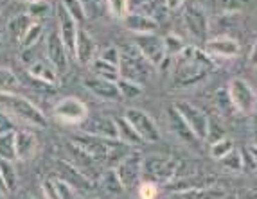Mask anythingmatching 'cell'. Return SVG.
Here are the masks:
<instances>
[{"instance_id":"cell-1","label":"cell","mask_w":257,"mask_h":199,"mask_svg":"<svg viewBox=\"0 0 257 199\" xmlns=\"http://www.w3.org/2000/svg\"><path fill=\"white\" fill-rule=\"evenodd\" d=\"M212 68H214V60L203 49L185 45L184 51L176 58H173V88H187V86L196 85L205 79Z\"/></svg>"},{"instance_id":"cell-2","label":"cell","mask_w":257,"mask_h":199,"mask_svg":"<svg viewBox=\"0 0 257 199\" xmlns=\"http://www.w3.org/2000/svg\"><path fill=\"white\" fill-rule=\"evenodd\" d=\"M0 110L8 113L13 120L26 126L43 129L47 127V117L36 104L18 93H0Z\"/></svg>"},{"instance_id":"cell-3","label":"cell","mask_w":257,"mask_h":199,"mask_svg":"<svg viewBox=\"0 0 257 199\" xmlns=\"http://www.w3.org/2000/svg\"><path fill=\"white\" fill-rule=\"evenodd\" d=\"M180 161L164 154H150L142 158V176H148L153 183H167L180 170Z\"/></svg>"},{"instance_id":"cell-4","label":"cell","mask_w":257,"mask_h":199,"mask_svg":"<svg viewBox=\"0 0 257 199\" xmlns=\"http://www.w3.org/2000/svg\"><path fill=\"white\" fill-rule=\"evenodd\" d=\"M227 93H228V99H230V104L239 113L252 115L255 111L257 93L246 79H243V77L230 79L227 85Z\"/></svg>"},{"instance_id":"cell-5","label":"cell","mask_w":257,"mask_h":199,"mask_svg":"<svg viewBox=\"0 0 257 199\" xmlns=\"http://www.w3.org/2000/svg\"><path fill=\"white\" fill-rule=\"evenodd\" d=\"M184 24L187 33L193 36L196 42L205 43L209 40L210 20L205 8L200 2H189L184 9Z\"/></svg>"},{"instance_id":"cell-6","label":"cell","mask_w":257,"mask_h":199,"mask_svg":"<svg viewBox=\"0 0 257 199\" xmlns=\"http://www.w3.org/2000/svg\"><path fill=\"white\" fill-rule=\"evenodd\" d=\"M135 47L137 52L151 65V67H160L166 58V47H164V38L157 33L150 34H135Z\"/></svg>"},{"instance_id":"cell-7","label":"cell","mask_w":257,"mask_h":199,"mask_svg":"<svg viewBox=\"0 0 257 199\" xmlns=\"http://www.w3.org/2000/svg\"><path fill=\"white\" fill-rule=\"evenodd\" d=\"M124 119L132 124V127L137 131L142 142H148V144L160 142V129L148 111L141 110V108H128Z\"/></svg>"},{"instance_id":"cell-8","label":"cell","mask_w":257,"mask_h":199,"mask_svg":"<svg viewBox=\"0 0 257 199\" xmlns=\"http://www.w3.org/2000/svg\"><path fill=\"white\" fill-rule=\"evenodd\" d=\"M175 108L178 110V113L182 115V119L185 120V124L189 126V129L193 131V135L198 140H205L207 131H209V117L202 108L194 106L193 102H176Z\"/></svg>"},{"instance_id":"cell-9","label":"cell","mask_w":257,"mask_h":199,"mask_svg":"<svg viewBox=\"0 0 257 199\" xmlns=\"http://www.w3.org/2000/svg\"><path fill=\"white\" fill-rule=\"evenodd\" d=\"M52 113L63 124H81L88 117V108L79 97H63L54 104Z\"/></svg>"},{"instance_id":"cell-10","label":"cell","mask_w":257,"mask_h":199,"mask_svg":"<svg viewBox=\"0 0 257 199\" xmlns=\"http://www.w3.org/2000/svg\"><path fill=\"white\" fill-rule=\"evenodd\" d=\"M142 158L139 153H132L130 151L122 160L119 161L115 165V174L119 181L122 183V186L126 188H133V186H137L139 181L142 178Z\"/></svg>"},{"instance_id":"cell-11","label":"cell","mask_w":257,"mask_h":199,"mask_svg":"<svg viewBox=\"0 0 257 199\" xmlns=\"http://www.w3.org/2000/svg\"><path fill=\"white\" fill-rule=\"evenodd\" d=\"M74 144H77L81 149H85L86 153L90 154L95 161H104L106 163L108 158H110V153L113 151L117 144H119V140H106V138H97V136H92V135H83L79 136H74L72 138Z\"/></svg>"},{"instance_id":"cell-12","label":"cell","mask_w":257,"mask_h":199,"mask_svg":"<svg viewBox=\"0 0 257 199\" xmlns=\"http://www.w3.org/2000/svg\"><path fill=\"white\" fill-rule=\"evenodd\" d=\"M45 56L47 61L54 67L58 76L65 74L69 70V51L65 49L63 42L60 40L58 33H49L45 38Z\"/></svg>"},{"instance_id":"cell-13","label":"cell","mask_w":257,"mask_h":199,"mask_svg":"<svg viewBox=\"0 0 257 199\" xmlns=\"http://www.w3.org/2000/svg\"><path fill=\"white\" fill-rule=\"evenodd\" d=\"M203 51H205L212 60H216V58L232 60V58H237V56H239L241 47L236 38H232L228 34H218L216 38L207 40Z\"/></svg>"},{"instance_id":"cell-14","label":"cell","mask_w":257,"mask_h":199,"mask_svg":"<svg viewBox=\"0 0 257 199\" xmlns=\"http://www.w3.org/2000/svg\"><path fill=\"white\" fill-rule=\"evenodd\" d=\"M56 18H58V36H60V40L63 42L65 49L69 51V54L74 56V47H76V38H77L79 26H77L76 22H74V18L65 11L60 2L56 6Z\"/></svg>"},{"instance_id":"cell-15","label":"cell","mask_w":257,"mask_h":199,"mask_svg":"<svg viewBox=\"0 0 257 199\" xmlns=\"http://www.w3.org/2000/svg\"><path fill=\"white\" fill-rule=\"evenodd\" d=\"M83 133L97 138H106V140H117V127H115V119L104 117V115H97V117H86L81 124Z\"/></svg>"},{"instance_id":"cell-16","label":"cell","mask_w":257,"mask_h":199,"mask_svg":"<svg viewBox=\"0 0 257 199\" xmlns=\"http://www.w3.org/2000/svg\"><path fill=\"white\" fill-rule=\"evenodd\" d=\"M144 63H148L144 58L137 52V56H130L126 52H120V61H119V72L120 77H126L130 81H135L139 85H142V79H146L150 76Z\"/></svg>"},{"instance_id":"cell-17","label":"cell","mask_w":257,"mask_h":199,"mask_svg":"<svg viewBox=\"0 0 257 199\" xmlns=\"http://www.w3.org/2000/svg\"><path fill=\"white\" fill-rule=\"evenodd\" d=\"M74 58L79 65L86 67L97 58V43L85 29L79 27L76 38V47H74Z\"/></svg>"},{"instance_id":"cell-18","label":"cell","mask_w":257,"mask_h":199,"mask_svg":"<svg viewBox=\"0 0 257 199\" xmlns=\"http://www.w3.org/2000/svg\"><path fill=\"white\" fill-rule=\"evenodd\" d=\"M85 88L88 90L92 95H95L97 99H103V101H108V102L120 101L119 90H117L115 83L101 79V77L94 76V74L85 77Z\"/></svg>"},{"instance_id":"cell-19","label":"cell","mask_w":257,"mask_h":199,"mask_svg":"<svg viewBox=\"0 0 257 199\" xmlns=\"http://www.w3.org/2000/svg\"><path fill=\"white\" fill-rule=\"evenodd\" d=\"M167 115V124H169V129L171 133L176 136V138L180 140L182 144H187V145H194L196 144V136L193 135V131L189 129V126L185 124V120L182 119V115L178 113L175 106H169L166 110Z\"/></svg>"},{"instance_id":"cell-20","label":"cell","mask_w":257,"mask_h":199,"mask_svg":"<svg viewBox=\"0 0 257 199\" xmlns=\"http://www.w3.org/2000/svg\"><path fill=\"white\" fill-rule=\"evenodd\" d=\"M38 151V138L29 129L15 131V154L17 160H31Z\"/></svg>"},{"instance_id":"cell-21","label":"cell","mask_w":257,"mask_h":199,"mask_svg":"<svg viewBox=\"0 0 257 199\" xmlns=\"http://www.w3.org/2000/svg\"><path fill=\"white\" fill-rule=\"evenodd\" d=\"M122 22H124L126 29L132 31L133 34H150L157 33V29H159V22L155 20V18L142 13H133V11H130L122 18Z\"/></svg>"},{"instance_id":"cell-22","label":"cell","mask_w":257,"mask_h":199,"mask_svg":"<svg viewBox=\"0 0 257 199\" xmlns=\"http://www.w3.org/2000/svg\"><path fill=\"white\" fill-rule=\"evenodd\" d=\"M43 195L47 199H77L76 188L63 178H49L43 181Z\"/></svg>"},{"instance_id":"cell-23","label":"cell","mask_w":257,"mask_h":199,"mask_svg":"<svg viewBox=\"0 0 257 199\" xmlns=\"http://www.w3.org/2000/svg\"><path fill=\"white\" fill-rule=\"evenodd\" d=\"M67 151H69L70 156H72V161H70V163H72L77 170H81L86 178L92 179L90 172L97 169V161L86 153L85 149H81L77 144H74V142H67Z\"/></svg>"},{"instance_id":"cell-24","label":"cell","mask_w":257,"mask_h":199,"mask_svg":"<svg viewBox=\"0 0 257 199\" xmlns=\"http://www.w3.org/2000/svg\"><path fill=\"white\" fill-rule=\"evenodd\" d=\"M27 74L35 81L43 83V85H47V86H56V83L60 81V76H58V72L54 70V67H52L49 61H43V60L33 61V63L29 65V68H27Z\"/></svg>"},{"instance_id":"cell-25","label":"cell","mask_w":257,"mask_h":199,"mask_svg":"<svg viewBox=\"0 0 257 199\" xmlns=\"http://www.w3.org/2000/svg\"><path fill=\"white\" fill-rule=\"evenodd\" d=\"M115 127H117V140L124 145H139L142 142L137 131L132 127V124L124 117H115Z\"/></svg>"},{"instance_id":"cell-26","label":"cell","mask_w":257,"mask_h":199,"mask_svg":"<svg viewBox=\"0 0 257 199\" xmlns=\"http://www.w3.org/2000/svg\"><path fill=\"white\" fill-rule=\"evenodd\" d=\"M90 74H94V76L101 77V79L111 81V83H117V79L120 77L119 67L106 63V61L99 60V58H95V60L90 63Z\"/></svg>"},{"instance_id":"cell-27","label":"cell","mask_w":257,"mask_h":199,"mask_svg":"<svg viewBox=\"0 0 257 199\" xmlns=\"http://www.w3.org/2000/svg\"><path fill=\"white\" fill-rule=\"evenodd\" d=\"M0 178L6 186V194H13L18 188V174L15 169V161L0 160Z\"/></svg>"},{"instance_id":"cell-28","label":"cell","mask_w":257,"mask_h":199,"mask_svg":"<svg viewBox=\"0 0 257 199\" xmlns=\"http://www.w3.org/2000/svg\"><path fill=\"white\" fill-rule=\"evenodd\" d=\"M20 88V79L8 67H0V93H17Z\"/></svg>"},{"instance_id":"cell-29","label":"cell","mask_w":257,"mask_h":199,"mask_svg":"<svg viewBox=\"0 0 257 199\" xmlns=\"http://www.w3.org/2000/svg\"><path fill=\"white\" fill-rule=\"evenodd\" d=\"M31 24H33V20H31L27 13L18 15V17L11 18V22H9V26H8V31L17 42H20V40L24 38V34L27 33V29L31 27Z\"/></svg>"},{"instance_id":"cell-30","label":"cell","mask_w":257,"mask_h":199,"mask_svg":"<svg viewBox=\"0 0 257 199\" xmlns=\"http://www.w3.org/2000/svg\"><path fill=\"white\" fill-rule=\"evenodd\" d=\"M115 85H117V90H119L120 99H137L144 93L142 85H139L135 81L126 79V77H119Z\"/></svg>"},{"instance_id":"cell-31","label":"cell","mask_w":257,"mask_h":199,"mask_svg":"<svg viewBox=\"0 0 257 199\" xmlns=\"http://www.w3.org/2000/svg\"><path fill=\"white\" fill-rule=\"evenodd\" d=\"M43 36V24L42 22H33L31 27L27 29V33L24 34V38L20 40L22 51H27V49H33L36 43L42 40Z\"/></svg>"},{"instance_id":"cell-32","label":"cell","mask_w":257,"mask_h":199,"mask_svg":"<svg viewBox=\"0 0 257 199\" xmlns=\"http://www.w3.org/2000/svg\"><path fill=\"white\" fill-rule=\"evenodd\" d=\"M15 131L0 135V160L17 161V154H15Z\"/></svg>"},{"instance_id":"cell-33","label":"cell","mask_w":257,"mask_h":199,"mask_svg":"<svg viewBox=\"0 0 257 199\" xmlns=\"http://www.w3.org/2000/svg\"><path fill=\"white\" fill-rule=\"evenodd\" d=\"M52 13V6L47 0H40V2H33L27 6V15L33 22H43L45 18H49Z\"/></svg>"},{"instance_id":"cell-34","label":"cell","mask_w":257,"mask_h":199,"mask_svg":"<svg viewBox=\"0 0 257 199\" xmlns=\"http://www.w3.org/2000/svg\"><path fill=\"white\" fill-rule=\"evenodd\" d=\"M60 4L63 6L65 11L74 18V22H76L77 26L86 20V11H85V8H83L81 0H60Z\"/></svg>"},{"instance_id":"cell-35","label":"cell","mask_w":257,"mask_h":199,"mask_svg":"<svg viewBox=\"0 0 257 199\" xmlns=\"http://www.w3.org/2000/svg\"><path fill=\"white\" fill-rule=\"evenodd\" d=\"M164 47H166V58L167 60H173V58H176V56L184 51L185 43L180 36H176V34H167L166 38H164Z\"/></svg>"},{"instance_id":"cell-36","label":"cell","mask_w":257,"mask_h":199,"mask_svg":"<svg viewBox=\"0 0 257 199\" xmlns=\"http://www.w3.org/2000/svg\"><path fill=\"white\" fill-rule=\"evenodd\" d=\"M101 185H103L104 190L110 192V194H120V192L124 190L122 183L117 178L115 170H104V172L101 174Z\"/></svg>"},{"instance_id":"cell-37","label":"cell","mask_w":257,"mask_h":199,"mask_svg":"<svg viewBox=\"0 0 257 199\" xmlns=\"http://www.w3.org/2000/svg\"><path fill=\"white\" fill-rule=\"evenodd\" d=\"M232 149H234V142H232V138L223 136V138H219L218 142L210 144V156L214 158V160H221V158H225L228 153H230Z\"/></svg>"},{"instance_id":"cell-38","label":"cell","mask_w":257,"mask_h":199,"mask_svg":"<svg viewBox=\"0 0 257 199\" xmlns=\"http://www.w3.org/2000/svg\"><path fill=\"white\" fill-rule=\"evenodd\" d=\"M212 6L221 15H236L243 9L244 0H212Z\"/></svg>"},{"instance_id":"cell-39","label":"cell","mask_w":257,"mask_h":199,"mask_svg":"<svg viewBox=\"0 0 257 199\" xmlns=\"http://www.w3.org/2000/svg\"><path fill=\"white\" fill-rule=\"evenodd\" d=\"M219 161H221V165L225 167V169L234 170V172L243 169V156H241V151H237V149H232L230 153L225 158H221Z\"/></svg>"},{"instance_id":"cell-40","label":"cell","mask_w":257,"mask_h":199,"mask_svg":"<svg viewBox=\"0 0 257 199\" xmlns=\"http://www.w3.org/2000/svg\"><path fill=\"white\" fill-rule=\"evenodd\" d=\"M83 8L86 11V18L88 17H101L103 11L108 9V2L106 0H81Z\"/></svg>"},{"instance_id":"cell-41","label":"cell","mask_w":257,"mask_h":199,"mask_svg":"<svg viewBox=\"0 0 257 199\" xmlns=\"http://www.w3.org/2000/svg\"><path fill=\"white\" fill-rule=\"evenodd\" d=\"M108 2V11L115 18H122L130 13V6H128V0H106Z\"/></svg>"},{"instance_id":"cell-42","label":"cell","mask_w":257,"mask_h":199,"mask_svg":"<svg viewBox=\"0 0 257 199\" xmlns=\"http://www.w3.org/2000/svg\"><path fill=\"white\" fill-rule=\"evenodd\" d=\"M139 195H141V199H155L159 195V186H157V183L150 181V179L142 181L139 185Z\"/></svg>"},{"instance_id":"cell-43","label":"cell","mask_w":257,"mask_h":199,"mask_svg":"<svg viewBox=\"0 0 257 199\" xmlns=\"http://www.w3.org/2000/svg\"><path fill=\"white\" fill-rule=\"evenodd\" d=\"M99 60L106 61V63L110 65H115V67H119V61H120V51L117 49V47H106L101 54L97 56Z\"/></svg>"},{"instance_id":"cell-44","label":"cell","mask_w":257,"mask_h":199,"mask_svg":"<svg viewBox=\"0 0 257 199\" xmlns=\"http://www.w3.org/2000/svg\"><path fill=\"white\" fill-rule=\"evenodd\" d=\"M223 136H225V131L221 129V126H219V124H216L214 120H209V131H207L205 142H209V144H214V142H218V140L223 138Z\"/></svg>"},{"instance_id":"cell-45","label":"cell","mask_w":257,"mask_h":199,"mask_svg":"<svg viewBox=\"0 0 257 199\" xmlns=\"http://www.w3.org/2000/svg\"><path fill=\"white\" fill-rule=\"evenodd\" d=\"M9 131H15V120L8 113H4V111L0 110V135H4V133Z\"/></svg>"},{"instance_id":"cell-46","label":"cell","mask_w":257,"mask_h":199,"mask_svg":"<svg viewBox=\"0 0 257 199\" xmlns=\"http://www.w3.org/2000/svg\"><path fill=\"white\" fill-rule=\"evenodd\" d=\"M164 4L169 11H178L185 6V0H164Z\"/></svg>"},{"instance_id":"cell-47","label":"cell","mask_w":257,"mask_h":199,"mask_svg":"<svg viewBox=\"0 0 257 199\" xmlns=\"http://www.w3.org/2000/svg\"><path fill=\"white\" fill-rule=\"evenodd\" d=\"M150 2L151 0H128L130 11H141V9L150 4Z\"/></svg>"},{"instance_id":"cell-48","label":"cell","mask_w":257,"mask_h":199,"mask_svg":"<svg viewBox=\"0 0 257 199\" xmlns=\"http://www.w3.org/2000/svg\"><path fill=\"white\" fill-rule=\"evenodd\" d=\"M250 133H252V142H253V147L257 149V113H255V111H253L252 124H250Z\"/></svg>"},{"instance_id":"cell-49","label":"cell","mask_w":257,"mask_h":199,"mask_svg":"<svg viewBox=\"0 0 257 199\" xmlns=\"http://www.w3.org/2000/svg\"><path fill=\"white\" fill-rule=\"evenodd\" d=\"M248 61L252 67H257V42L252 45V49H250V54H248Z\"/></svg>"},{"instance_id":"cell-50","label":"cell","mask_w":257,"mask_h":199,"mask_svg":"<svg viewBox=\"0 0 257 199\" xmlns=\"http://www.w3.org/2000/svg\"><path fill=\"white\" fill-rule=\"evenodd\" d=\"M22 2H27V4H33V2H40V0H22Z\"/></svg>"},{"instance_id":"cell-51","label":"cell","mask_w":257,"mask_h":199,"mask_svg":"<svg viewBox=\"0 0 257 199\" xmlns=\"http://www.w3.org/2000/svg\"><path fill=\"white\" fill-rule=\"evenodd\" d=\"M0 199H6L4 197V192H0Z\"/></svg>"},{"instance_id":"cell-52","label":"cell","mask_w":257,"mask_h":199,"mask_svg":"<svg viewBox=\"0 0 257 199\" xmlns=\"http://www.w3.org/2000/svg\"><path fill=\"white\" fill-rule=\"evenodd\" d=\"M0 13H2V6H0Z\"/></svg>"}]
</instances>
